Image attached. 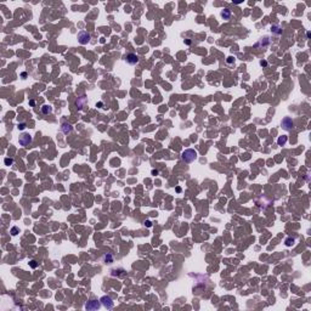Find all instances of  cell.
<instances>
[{
	"label": "cell",
	"instance_id": "6da1fadb",
	"mask_svg": "<svg viewBox=\"0 0 311 311\" xmlns=\"http://www.w3.org/2000/svg\"><path fill=\"white\" fill-rule=\"evenodd\" d=\"M181 158L186 163H192L197 158V151L192 150V148H187V150H185L181 153Z\"/></svg>",
	"mask_w": 311,
	"mask_h": 311
},
{
	"label": "cell",
	"instance_id": "7a4b0ae2",
	"mask_svg": "<svg viewBox=\"0 0 311 311\" xmlns=\"http://www.w3.org/2000/svg\"><path fill=\"white\" fill-rule=\"evenodd\" d=\"M90 39H91V35L88 32H85V30H83V32H80L78 34V41H79V44L82 45H86L90 41Z\"/></svg>",
	"mask_w": 311,
	"mask_h": 311
},
{
	"label": "cell",
	"instance_id": "3957f363",
	"mask_svg": "<svg viewBox=\"0 0 311 311\" xmlns=\"http://www.w3.org/2000/svg\"><path fill=\"white\" fill-rule=\"evenodd\" d=\"M20 145L21 146H23V147H27V146H29V145L32 144V141H33V139H32V136L29 135V134H22L21 135V137H20Z\"/></svg>",
	"mask_w": 311,
	"mask_h": 311
},
{
	"label": "cell",
	"instance_id": "277c9868",
	"mask_svg": "<svg viewBox=\"0 0 311 311\" xmlns=\"http://www.w3.org/2000/svg\"><path fill=\"white\" fill-rule=\"evenodd\" d=\"M282 128H283L284 130H287V131L292 130V129L294 128V122H293V119L289 118V117H284L283 120H282Z\"/></svg>",
	"mask_w": 311,
	"mask_h": 311
},
{
	"label": "cell",
	"instance_id": "5b68a950",
	"mask_svg": "<svg viewBox=\"0 0 311 311\" xmlns=\"http://www.w3.org/2000/svg\"><path fill=\"white\" fill-rule=\"evenodd\" d=\"M100 301L102 303V305L105 306L106 309H112L113 307V301H112V299L110 298V297H107V295H103L102 298L100 299Z\"/></svg>",
	"mask_w": 311,
	"mask_h": 311
},
{
	"label": "cell",
	"instance_id": "8992f818",
	"mask_svg": "<svg viewBox=\"0 0 311 311\" xmlns=\"http://www.w3.org/2000/svg\"><path fill=\"white\" fill-rule=\"evenodd\" d=\"M125 61L128 62L129 65H136L137 62H139V56L135 55V54H128V55L125 56Z\"/></svg>",
	"mask_w": 311,
	"mask_h": 311
},
{
	"label": "cell",
	"instance_id": "52a82bcc",
	"mask_svg": "<svg viewBox=\"0 0 311 311\" xmlns=\"http://www.w3.org/2000/svg\"><path fill=\"white\" fill-rule=\"evenodd\" d=\"M99 307H100V303L97 300H90V301L86 303V305H85L86 310H97Z\"/></svg>",
	"mask_w": 311,
	"mask_h": 311
},
{
	"label": "cell",
	"instance_id": "ba28073f",
	"mask_svg": "<svg viewBox=\"0 0 311 311\" xmlns=\"http://www.w3.org/2000/svg\"><path fill=\"white\" fill-rule=\"evenodd\" d=\"M72 125L71 124H68V123H63L62 124V127H61V130L63 131L65 134H69L71 131H72Z\"/></svg>",
	"mask_w": 311,
	"mask_h": 311
},
{
	"label": "cell",
	"instance_id": "9c48e42d",
	"mask_svg": "<svg viewBox=\"0 0 311 311\" xmlns=\"http://www.w3.org/2000/svg\"><path fill=\"white\" fill-rule=\"evenodd\" d=\"M85 103H86V99H85V96H82V97H79L77 100V106L79 110H83V107L85 106Z\"/></svg>",
	"mask_w": 311,
	"mask_h": 311
},
{
	"label": "cell",
	"instance_id": "30bf717a",
	"mask_svg": "<svg viewBox=\"0 0 311 311\" xmlns=\"http://www.w3.org/2000/svg\"><path fill=\"white\" fill-rule=\"evenodd\" d=\"M221 16L224 20H230V17H231V11L228 10V9H224L221 11Z\"/></svg>",
	"mask_w": 311,
	"mask_h": 311
},
{
	"label": "cell",
	"instance_id": "8fae6325",
	"mask_svg": "<svg viewBox=\"0 0 311 311\" xmlns=\"http://www.w3.org/2000/svg\"><path fill=\"white\" fill-rule=\"evenodd\" d=\"M103 261H105L106 264H111V262H113V255L110 254V253L105 254V255H103Z\"/></svg>",
	"mask_w": 311,
	"mask_h": 311
},
{
	"label": "cell",
	"instance_id": "7c38bea8",
	"mask_svg": "<svg viewBox=\"0 0 311 311\" xmlns=\"http://www.w3.org/2000/svg\"><path fill=\"white\" fill-rule=\"evenodd\" d=\"M286 142H287V136H284V135L279 136V137L277 139L278 146H284V145H286Z\"/></svg>",
	"mask_w": 311,
	"mask_h": 311
},
{
	"label": "cell",
	"instance_id": "4fadbf2b",
	"mask_svg": "<svg viewBox=\"0 0 311 311\" xmlns=\"http://www.w3.org/2000/svg\"><path fill=\"white\" fill-rule=\"evenodd\" d=\"M41 112H43L44 114H49V113H51V112H52V107L45 105V106H43V107H41Z\"/></svg>",
	"mask_w": 311,
	"mask_h": 311
},
{
	"label": "cell",
	"instance_id": "5bb4252c",
	"mask_svg": "<svg viewBox=\"0 0 311 311\" xmlns=\"http://www.w3.org/2000/svg\"><path fill=\"white\" fill-rule=\"evenodd\" d=\"M294 242H295L294 238H290V237H288V238L286 239V242H284V243H286V245H287V247H290V245L294 244Z\"/></svg>",
	"mask_w": 311,
	"mask_h": 311
},
{
	"label": "cell",
	"instance_id": "9a60e30c",
	"mask_svg": "<svg viewBox=\"0 0 311 311\" xmlns=\"http://www.w3.org/2000/svg\"><path fill=\"white\" fill-rule=\"evenodd\" d=\"M17 233H20V230H18V227H16V226H15V227H12V228H11V235H12V236H16Z\"/></svg>",
	"mask_w": 311,
	"mask_h": 311
},
{
	"label": "cell",
	"instance_id": "2e32d148",
	"mask_svg": "<svg viewBox=\"0 0 311 311\" xmlns=\"http://www.w3.org/2000/svg\"><path fill=\"white\" fill-rule=\"evenodd\" d=\"M5 164L6 165H11V164H13V159L12 158H5Z\"/></svg>",
	"mask_w": 311,
	"mask_h": 311
},
{
	"label": "cell",
	"instance_id": "e0dca14e",
	"mask_svg": "<svg viewBox=\"0 0 311 311\" xmlns=\"http://www.w3.org/2000/svg\"><path fill=\"white\" fill-rule=\"evenodd\" d=\"M271 29H273V32H275V33H277V34H281V33H282V32H279V30H277V29H281V28H279V27H277V26H273V27H272Z\"/></svg>",
	"mask_w": 311,
	"mask_h": 311
},
{
	"label": "cell",
	"instance_id": "ac0fdd59",
	"mask_svg": "<svg viewBox=\"0 0 311 311\" xmlns=\"http://www.w3.org/2000/svg\"><path fill=\"white\" fill-rule=\"evenodd\" d=\"M29 265H30V266L33 267V269H35V267L38 266V264H37V261H35V260H32V261H30V262H29Z\"/></svg>",
	"mask_w": 311,
	"mask_h": 311
},
{
	"label": "cell",
	"instance_id": "d6986e66",
	"mask_svg": "<svg viewBox=\"0 0 311 311\" xmlns=\"http://www.w3.org/2000/svg\"><path fill=\"white\" fill-rule=\"evenodd\" d=\"M24 128H26V124H24V123H21V124H18V129H20V130H23Z\"/></svg>",
	"mask_w": 311,
	"mask_h": 311
},
{
	"label": "cell",
	"instance_id": "ffe728a7",
	"mask_svg": "<svg viewBox=\"0 0 311 311\" xmlns=\"http://www.w3.org/2000/svg\"><path fill=\"white\" fill-rule=\"evenodd\" d=\"M227 63H235V58H233V57H228V58H227Z\"/></svg>",
	"mask_w": 311,
	"mask_h": 311
},
{
	"label": "cell",
	"instance_id": "44dd1931",
	"mask_svg": "<svg viewBox=\"0 0 311 311\" xmlns=\"http://www.w3.org/2000/svg\"><path fill=\"white\" fill-rule=\"evenodd\" d=\"M145 224H146V226H147V227H151V226H152V224H151V221H146V222H145Z\"/></svg>",
	"mask_w": 311,
	"mask_h": 311
},
{
	"label": "cell",
	"instance_id": "7402d4cb",
	"mask_svg": "<svg viewBox=\"0 0 311 311\" xmlns=\"http://www.w3.org/2000/svg\"><path fill=\"white\" fill-rule=\"evenodd\" d=\"M29 105H30V106H34V105H35V101L30 100V101H29Z\"/></svg>",
	"mask_w": 311,
	"mask_h": 311
},
{
	"label": "cell",
	"instance_id": "603a6c76",
	"mask_svg": "<svg viewBox=\"0 0 311 311\" xmlns=\"http://www.w3.org/2000/svg\"><path fill=\"white\" fill-rule=\"evenodd\" d=\"M152 174H154V175H157V174H158V170H152Z\"/></svg>",
	"mask_w": 311,
	"mask_h": 311
},
{
	"label": "cell",
	"instance_id": "cb8c5ba5",
	"mask_svg": "<svg viewBox=\"0 0 311 311\" xmlns=\"http://www.w3.org/2000/svg\"><path fill=\"white\" fill-rule=\"evenodd\" d=\"M260 65H261V66H266V62H265V61H264V62L261 61V62H260Z\"/></svg>",
	"mask_w": 311,
	"mask_h": 311
},
{
	"label": "cell",
	"instance_id": "d4e9b609",
	"mask_svg": "<svg viewBox=\"0 0 311 311\" xmlns=\"http://www.w3.org/2000/svg\"><path fill=\"white\" fill-rule=\"evenodd\" d=\"M176 192H181V189H180V187H176Z\"/></svg>",
	"mask_w": 311,
	"mask_h": 311
}]
</instances>
